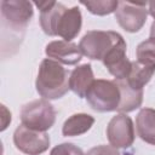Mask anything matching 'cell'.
<instances>
[{
  "mask_svg": "<svg viewBox=\"0 0 155 155\" xmlns=\"http://www.w3.org/2000/svg\"><path fill=\"white\" fill-rule=\"evenodd\" d=\"M13 143L19 151L27 155H39L48 149L51 140L46 132L36 131L21 124L15 130Z\"/></svg>",
  "mask_w": 155,
  "mask_h": 155,
  "instance_id": "52a82bcc",
  "label": "cell"
},
{
  "mask_svg": "<svg viewBox=\"0 0 155 155\" xmlns=\"http://www.w3.org/2000/svg\"><path fill=\"white\" fill-rule=\"evenodd\" d=\"M69 76V71L59 62L45 58L39 67L35 81L36 91L47 101L62 98L70 90Z\"/></svg>",
  "mask_w": 155,
  "mask_h": 155,
  "instance_id": "7a4b0ae2",
  "label": "cell"
},
{
  "mask_svg": "<svg viewBox=\"0 0 155 155\" xmlns=\"http://www.w3.org/2000/svg\"><path fill=\"white\" fill-rule=\"evenodd\" d=\"M150 36L151 38H155V21L153 22V24L150 27Z\"/></svg>",
  "mask_w": 155,
  "mask_h": 155,
  "instance_id": "7402d4cb",
  "label": "cell"
},
{
  "mask_svg": "<svg viewBox=\"0 0 155 155\" xmlns=\"http://www.w3.org/2000/svg\"><path fill=\"white\" fill-rule=\"evenodd\" d=\"M85 98L93 110L99 113H108L117 110L121 93L115 79H97L88 88Z\"/></svg>",
  "mask_w": 155,
  "mask_h": 155,
  "instance_id": "3957f363",
  "label": "cell"
},
{
  "mask_svg": "<svg viewBox=\"0 0 155 155\" xmlns=\"http://www.w3.org/2000/svg\"><path fill=\"white\" fill-rule=\"evenodd\" d=\"M138 137L148 144L155 145V109L143 108L136 117Z\"/></svg>",
  "mask_w": 155,
  "mask_h": 155,
  "instance_id": "5bb4252c",
  "label": "cell"
},
{
  "mask_svg": "<svg viewBox=\"0 0 155 155\" xmlns=\"http://www.w3.org/2000/svg\"><path fill=\"white\" fill-rule=\"evenodd\" d=\"M122 39V35L113 30H88L80 40L81 53L90 59L103 61L109 51Z\"/></svg>",
  "mask_w": 155,
  "mask_h": 155,
  "instance_id": "277c9868",
  "label": "cell"
},
{
  "mask_svg": "<svg viewBox=\"0 0 155 155\" xmlns=\"http://www.w3.org/2000/svg\"><path fill=\"white\" fill-rule=\"evenodd\" d=\"M91 64L85 63L74 68L69 76V88L80 98H85L88 88L94 81Z\"/></svg>",
  "mask_w": 155,
  "mask_h": 155,
  "instance_id": "7c38bea8",
  "label": "cell"
},
{
  "mask_svg": "<svg viewBox=\"0 0 155 155\" xmlns=\"http://www.w3.org/2000/svg\"><path fill=\"white\" fill-rule=\"evenodd\" d=\"M154 74H155V65L133 61L131 65V71L125 80L128 82V85L132 88L143 90L144 86L151 80Z\"/></svg>",
  "mask_w": 155,
  "mask_h": 155,
  "instance_id": "2e32d148",
  "label": "cell"
},
{
  "mask_svg": "<svg viewBox=\"0 0 155 155\" xmlns=\"http://www.w3.org/2000/svg\"><path fill=\"white\" fill-rule=\"evenodd\" d=\"M21 121L29 128L46 132L56 121V109L45 98L31 101L22 107Z\"/></svg>",
  "mask_w": 155,
  "mask_h": 155,
  "instance_id": "5b68a950",
  "label": "cell"
},
{
  "mask_svg": "<svg viewBox=\"0 0 155 155\" xmlns=\"http://www.w3.org/2000/svg\"><path fill=\"white\" fill-rule=\"evenodd\" d=\"M85 155H121L120 151L113 145H97L91 148Z\"/></svg>",
  "mask_w": 155,
  "mask_h": 155,
  "instance_id": "ffe728a7",
  "label": "cell"
},
{
  "mask_svg": "<svg viewBox=\"0 0 155 155\" xmlns=\"http://www.w3.org/2000/svg\"><path fill=\"white\" fill-rule=\"evenodd\" d=\"M94 124V117L90 114L78 113L69 116L62 127V133L64 137H75L86 133Z\"/></svg>",
  "mask_w": 155,
  "mask_h": 155,
  "instance_id": "9a60e30c",
  "label": "cell"
},
{
  "mask_svg": "<svg viewBox=\"0 0 155 155\" xmlns=\"http://www.w3.org/2000/svg\"><path fill=\"white\" fill-rule=\"evenodd\" d=\"M81 5H84L91 13L97 16H105L110 15L111 12H115L119 1L116 0H97V1H81Z\"/></svg>",
  "mask_w": 155,
  "mask_h": 155,
  "instance_id": "e0dca14e",
  "label": "cell"
},
{
  "mask_svg": "<svg viewBox=\"0 0 155 155\" xmlns=\"http://www.w3.org/2000/svg\"><path fill=\"white\" fill-rule=\"evenodd\" d=\"M50 155H85L84 151L73 143H62L52 148Z\"/></svg>",
  "mask_w": 155,
  "mask_h": 155,
  "instance_id": "d6986e66",
  "label": "cell"
},
{
  "mask_svg": "<svg viewBox=\"0 0 155 155\" xmlns=\"http://www.w3.org/2000/svg\"><path fill=\"white\" fill-rule=\"evenodd\" d=\"M45 53L48 58L54 59L61 64H68V65L78 64L82 57L79 45L65 40L51 41L50 44L46 45Z\"/></svg>",
  "mask_w": 155,
  "mask_h": 155,
  "instance_id": "8fae6325",
  "label": "cell"
},
{
  "mask_svg": "<svg viewBox=\"0 0 155 155\" xmlns=\"http://www.w3.org/2000/svg\"><path fill=\"white\" fill-rule=\"evenodd\" d=\"M4 24L15 31H23L33 17V4L25 0H2L0 2Z\"/></svg>",
  "mask_w": 155,
  "mask_h": 155,
  "instance_id": "ba28073f",
  "label": "cell"
},
{
  "mask_svg": "<svg viewBox=\"0 0 155 155\" xmlns=\"http://www.w3.org/2000/svg\"><path fill=\"white\" fill-rule=\"evenodd\" d=\"M148 12H149V15L155 19V0L148 2Z\"/></svg>",
  "mask_w": 155,
  "mask_h": 155,
  "instance_id": "44dd1931",
  "label": "cell"
},
{
  "mask_svg": "<svg viewBox=\"0 0 155 155\" xmlns=\"http://www.w3.org/2000/svg\"><path fill=\"white\" fill-rule=\"evenodd\" d=\"M121 93L120 104L116 111L119 113H131L138 109L143 103V90L132 88L126 80H115Z\"/></svg>",
  "mask_w": 155,
  "mask_h": 155,
  "instance_id": "4fadbf2b",
  "label": "cell"
},
{
  "mask_svg": "<svg viewBox=\"0 0 155 155\" xmlns=\"http://www.w3.org/2000/svg\"><path fill=\"white\" fill-rule=\"evenodd\" d=\"M126 51L127 45L122 38L102 61L104 67L115 78V80H125L131 71L132 62L127 58Z\"/></svg>",
  "mask_w": 155,
  "mask_h": 155,
  "instance_id": "30bf717a",
  "label": "cell"
},
{
  "mask_svg": "<svg viewBox=\"0 0 155 155\" xmlns=\"http://www.w3.org/2000/svg\"><path fill=\"white\" fill-rule=\"evenodd\" d=\"M34 5L40 10L39 22L45 34L71 41L80 33L82 16L78 6L68 8L57 1H35Z\"/></svg>",
  "mask_w": 155,
  "mask_h": 155,
  "instance_id": "6da1fadb",
  "label": "cell"
},
{
  "mask_svg": "<svg viewBox=\"0 0 155 155\" xmlns=\"http://www.w3.org/2000/svg\"><path fill=\"white\" fill-rule=\"evenodd\" d=\"M136 56L138 62L155 65V38L149 36L142 41L136 48Z\"/></svg>",
  "mask_w": 155,
  "mask_h": 155,
  "instance_id": "ac0fdd59",
  "label": "cell"
},
{
  "mask_svg": "<svg viewBox=\"0 0 155 155\" xmlns=\"http://www.w3.org/2000/svg\"><path fill=\"white\" fill-rule=\"evenodd\" d=\"M134 125L128 115L119 113L111 117L107 126V138L110 145L116 149L130 148L134 142Z\"/></svg>",
  "mask_w": 155,
  "mask_h": 155,
  "instance_id": "9c48e42d",
  "label": "cell"
},
{
  "mask_svg": "<svg viewBox=\"0 0 155 155\" xmlns=\"http://www.w3.org/2000/svg\"><path fill=\"white\" fill-rule=\"evenodd\" d=\"M147 6L148 2L119 1V6L115 11V19L124 30L137 33L147 22L149 13Z\"/></svg>",
  "mask_w": 155,
  "mask_h": 155,
  "instance_id": "8992f818",
  "label": "cell"
}]
</instances>
